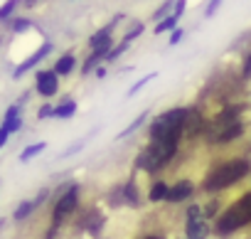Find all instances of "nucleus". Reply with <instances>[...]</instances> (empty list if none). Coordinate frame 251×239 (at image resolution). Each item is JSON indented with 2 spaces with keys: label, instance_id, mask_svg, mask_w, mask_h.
I'll return each mask as SVG.
<instances>
[{
  "label": "nucleus",
  "instance_id": "nucleus-2",
  "mask_svg": "<svg viewBox=\"0 0 251 239\" xmlns=\"http://www.w3.org/2000/svg\"><path fill=\"white\" fill-rule=\"evenodd\" d=\"M246 173H249V163H246V160H229V163L214 168V170L207 175V180H204V190H209V192H214V190H224V187L234 185L236 180H241Z\"/></svg>",
  "mask_w": 251,
  "mask_h": 239
},
{
  "label": "nucleus",
  "instance_id": "nucleus-22",
  "mask_svg": "<svg viewBox=\"0 0 251 239\" xmlns=\"http://www.w3.org/2000/svg\"><path fill=\"white\" fill-rule=\"evenodd\" d=\"M180 35H182V32H180V30H177V32H173V40H170V42H173V45H175V42H177V40H180Z\"/></svg>",
  "mask_w": 251,
  "mask_h": 239
},
{
  "label": "nucleus",
  "instance_id": "nucleus-5",
  "mask_svg": "<svg viewBox=\"0 0 251 239\" xmlns=\"http://www.w3.org/2000/svg\"><path fill=\"white\" fill-rule=\"evenodd\" d=\"M76 202H79V187L76 185H69L67 192H59V200L54 205V227L59 222H64L76 210Z\"/></svg>",
  "mask_w": 251,
  "mask_h": 239
},
{
  "label": "nucleus",
  "instance_id": "nucleus-4",
  "mask_svg": "<svg viewBox=\"0 0 251 239\" xmlns=\"http://www.w3.org/2000/svg\"><path fill=\"white\" fill-rule=\"evenodd\" d=\"M251 222V192H246L241 200H236L217 222V232L219 234H229V232H236L239 227L249 224Z\"/></svg>",
  "mask_w": 251,
  "mask_h": 239
},
{
  "label": "nucleus",
  "instance_id": "nucleus-23",
  "mask_svg": "<svg viewBox=\"0 0 251 239\" xmlns=\"http://www.w3.org/2000/svg\"><path fill=\"white\" fill-rule=\"evenodd\" d=\"M148 239H158V237H148Z\"/></svg>",
  "mask_w": 251,
  "mask_h": 239
},
{
  "label": "nucleus",
  "instance_id": "nucleus-8",
  "mask_svg": "<svg viewBox=\"0 0 251 239\" xmlns=\"http://www.w3.org/2000/svg\"><path fill=\"white\" fill-rule=\"evenodd\" d=\"M37 91L42 96H52L57 91V77L52 72H40L37 74Z\"/></svg>",
  "mask_w": 251,
  "mask_h": 239
},
{
  "label": "nucleus",
  "instance_id": "nucleus-11",
  "mask_svg": "<svg viewBox=\"0 0 251 239\" xmlns=\"http://www.w3.org/2000/svg\"><path fill=\"white\" fill-rule=\"evenodd\" d=\"M190 195H192V185H190V183H177L175 187H170L168 200H170V202H180V200H185V197H190Z\"/></svg>",
  "mask_w": 251,
  "mask_h": 239
},
{
  "label": "nucleus",
  "instance_id": "nucleus-7",
  "mask_svg": "<svg viewBox=\"0 0 251 239\" xmlns=\"http://www.w3.org/2000/svg\"><path fill=\"white\" fill-rule=\"evenodd\" d=\"M20 118H18V106H10L8 108V113H5V124H3V129H0V143H5L8 141V133L10 131H15V129H20Z\"/></svg>",
  "mask_w": 251,
  "mask_h": 239
},
{
  "label": "nucleus",
  "instance_id": "nucleus-3",
  "mask_svg": "<svg viewBox=\"0 0 251 239\" xmlns=\"http://www.w3.org/2000/svg\"><path fill=\"white\" fill-rule=\"evenodd\" d=\"M241 121H239V108H224L214 124L209 126V141H217V143H226L231 138H239L241 136Z\"/></svg>",
  "mask_w": 251,
  "mask_h": 239
},
{
  "label": "nucleus",
  "instance_id": "nucleus-10",
  "mask_svg": "<svg viewBox=\"0 0 251 239\" xmlns=\"http://www.w3.org/2000/svg\"><path fill=\"white\" fill-rule=\"evenodd\" d=\"M45 200H47V192H40L35 200H30V202H23V205L18 207V212H15V219H25V217H27V214H30V212L37 207V205H42Z\"/></svg>",
  "mask_w": 251,
  "mask_h": 239
},
{
  "label": "nucleus",
  "instance_id": "nucleus-12",
  "mask_svg": "<svg viewBox=\"0 0 251 239\" xmlns=\"http://www.w3.org/2000/svg\"><path fill=\"white\" fill-rule=\"evenodd\" d=\"M47 52H50V45H45V47H42L40 52H35V54H32V57H30V59H27L25 64H23V67H18V72H15V74L20 77V74H23L25 69H30V67H35V64H37V62H40V59H42V57L47 54Z\"/></svg>",
  "mask_w": 251,
  "mask_h": 239
},
{
  "label": "nucleus",
  "instance_id": "nucleus-6",
  "mask_svg": "<svg viewBox=\"0 0 251 239\" xmlns=\"http://www.w3.org/2000/svg\"><path fill=\"white\" fill-rule=\"evenodd\" d=\"M187 237L190 239H204L207 237V222H204V212L200 207H192L187 212Z\"/></svg>",
  "mask_w": 251,
  "mask_h": 239
},
{
  "label": "nucleus",
  "instance_id": "nucleus-19",
  "mask_svg": "<svg viewBox=\"0 0 251 239\" xmlns=\"http://www.w3.org/2000/svg\"><path fill=\"white\" fill-rule=\"evenodd\" d=\"M10 10H13V3H8L3 10H0V18H8V13H10Z\"/></svg>",
  "mask_w": 251,
  "mask_h": 239
},
{
  "label": "nucleus",
  "instance_id": "nucleus-15",
  "mask_svg": "<svg viewBox=\"0 0 251 239\" xmlns=\"http://www.w3.org/2000/svg\"><path fill=\"white\" fill-rule=\"evenodd\" d=\"M72 67H74V57H69V54H67V57H62V59L57 62V67H54V69H57L59 74H69V72H72Z\"/></svg>",
  "mask_w": 251,
  "mask_h": 239
},
{
  "label": "nucleus",
  "instance_id": "nucleus-21",
  "mask_svg": "<svg viewBox=\"0 0 251 239\" xmlns=\"http://www.w3.org/2000/svg\"><path fill=\"white\" fill-rule=\"evenodd\" d=\"M50 111H52V108H50V106H45V108L40 111V118H47V116H50Z\"/></svg>",
  "mask_w": 251,
  "mask_h": 239
},
{
  "label": "nucleus",
  "instance_id": "nucleus-13",
  "mask_svg": "<svg viewBox=\"0 0 251 239\" xmlns=\"http://www.w3.org/2000/svg\"><path fill=\"white\" fill-rule=\"evenodd\" d=\"M197 129H200V113H197V111H187L185 133H197Z\"/></svg>",
  "mask_w": 251,
  "mask_h": 239
},
{
  "label": "nucleus",
  "instance_id": "nucleus-18",
  "mask_svg": "<svg viewBox=\"0 0 251 239\" xmlns=\"http://www.w3.org/2000/svg\"><path fill=\"white\" fill-rule=\"evenodd\" d=\"M175 20H177V15H173L170 20H165V23H160V25H158V32H163V30H170V27L175 25Z\"/></svg>",
  "mask_w": 251,
  "mask_h": 239
},
{
  "label": "nucleus",
  "instance_id": "nucleus-17",
  "mask_svg": "<svg viewBox=\"0 0 251 239\" xmlns=\"http://www.w3.org/2000/svg\"><path fill=\"white\" fill-rule=\"evenodd\" d=\"M40 151H45V143H35V146H30V148H25V153L20 156V160H30L35 153H40Z\"/></svg>",
  "mask_w": 251,
  "mask_h": 239
},
{
  "label": "nucleus",
  "instance_id": "nucleus-20",
  "mask_svg": "<svg viewBox=\"0 0 251 239\" xmlns=\"http://www.w3.org/2000/svg\"><path fill=\"white\" fill-rule=\"evenodd\" d=\"M244 74H246V77H251V57H249V59H246V64H244Z\"/></svg>",
  "mask_w": 251,
  "mask_h": 239
},
{
  "label": "nucleus",
  "instance_id": "nucleus-1",
  "mask_svg": "<svg viewBox=\"0 0 251 239\" xmlns=\"http://www.w3.org/2000/svg\"><path fill=\"white\" fill-rule=\"evenodd\" d=\"M185 118H187L185 108H173L168 113H160L153 121V126H151V141L177 146L180 136L185 133Z\"/></svg>",
  "mask_w": 251,
  "mask_h": 239
},
{
  "label": "nucleus",
  "instance_id": "nucleus-16",
  "mask_svg": "<svg viewBox=\"0 0 251 239\" xmlns=\"http://www.w3.org/2000/svg\"><path fill=\"white\" fill-rule=\"evenodd\" d=\"M72 113H74V101H67V104L54 108V116H59V118H69Z\"/></svg>",
  "mask_w": 251,
  "mask_h": 239
},
{
  "label": "nucleus",
  "instance_id": "nucleus-14",
  "mask_svg": "<svg viewBox=\"0 0 251 239\" xmlns=\"http://www.w3.org/2000/svg\"><path fill=\"white\" fill-rule=\"evenodd\" d=\"M168 187H165V183H155L153 185V190H151V200L153 202H158V200H168Z\"/></svg>",
  "mask_w": 251,
  "mask_h": 239
},
{
  "label": "nucleus",
  "instance_id": "nucleus-9",
  "mask_svg": "<svg viewBox=\"0 0 251 239\" xmlns=\"http://www.w3.org/2000/svg\"><path fill=\"white\" fill-rule=\"evenodd\" d=\"M108 30H111V27H106V30H101V32H96V35L91 37V47H94V52H99V54H106V50L111 47Z\"/></svg>",
  "mask_w": 251,
  "mask_h": 239
}]
</instances>
